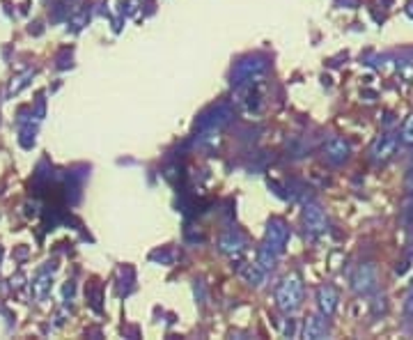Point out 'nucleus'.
Masks as SVG:
<instances>
[{
	"label": "nucleus",
	"mask_w": 413,
	"mask_h": 340,
	"mask_svg": "<svg viewBox=\"0 0 413 340\" xmlns=\"http://www.w3.org/2000/svg\"><path fill=\"white\" fill-rule=\"evenodd\" d=\"M301 292H303V285L296 276L285 278V283L278 287V306L283 311H294L298 302H301Z\"/></svg>",
	"instance_id": "f257e3e1"
},
{
	"label": "nucleus",
	"mask_w": 413,
	"mask_h": 340,
	"mask_svg": "<svg viewBox=\"0 0 413 340\" xmlns=\"http://www.w3.org/2000/svg\"><path fill=\"white\" fill-rule=\"evenodd\" d=\"M395 148H397L395 133H384V136H379L375 145H372V157H375L377 161H386L395 154Z\"/></svg>",
	"instance_id": "f03ea898"
},
{
	"label": "nucleus",
	"mask_w": 413,
	"mask_h": 340,
	"mask_svg": "<svg viewBox=\"0 0 413 340\" xmlns=\"http://www.w3.org/2000/svg\"><path fill=\"white\" fill-rule=\"evenodd\" d=\"M326 152H328V159L330 161L340 163V161H345L349 157V145H347L343 138H335V140H330L328 145H326Z\"/></svg>",
	"instance_id": "7ed1b4c3"
},
{
	"label": "nucleus",
	"mask_w": 413,
	"mask_h": 340,
	"mask_svg": "<svg viewBox=\"0 0 413 340\" xmlns=\"http://www.w3.org/2000/svg\"><path fill=\"white\" fill-rule=\"evenodd\" d=\"M354 283H356V290L367 292L370 287H375V269H372V267H363V269H358V276L354 278Z\"/></svg>",
	"instance_id": "20e7f679"
},
{
	"label": "nucleus",
	"mask_w": 413,
	"mask_h": 340,
	"mask_svg": "<svg viewBox=\"0 0 413 340\" xmlns=\"http://www.w3.org/2000/svg\"><path fill=\"white\" fill-rule=\"evenodd\" d=\"M326 334V322L322 317H310L305 324V338H322Z\"/></svg>",
	"instance_id": "39448f33"
},
{
	"label": "nucleus",
	"mask_w": 413,
	"mask_h": 340,
	"mask_svg": "<svg viewBox=\"0 0 413 340\" xmlns=\"http://www.w3.org/2000/svg\"><path fill=\"white\" fill-rule=\"evenodd\" d=\"M305 221H308V225L313 230H324V225H326V219H324V214L319 212L317 207H310L308 212H305Z\"/></svg>",
	"instance_id": "423d86ee"
},
{
	"label": "nucleus",
	"mask_w": 413,
	"mask_h": 340,
	"mask_svg": "<svg viewBox=\"0 0 413 340\" xmlns=\"http://www.w3.org/2000/svg\"><path fill=\"white\" fill-rule=\"evenodd\" d=\"M319 299H322V308H324V313L326 315H330V313H333L335 311V292L333 290H330V287H324V290L322 292H319Z\"/></svg>",
	"instance_id": "0eeeda50"
},
{
	"label": "nucleus",
	"mask_w": 413,
	"mask_h": 340,
	"mask_svg": "<svg viewBox=\"0 0 413 340\" xmlns=\"http://www.w3.org/2000/svg\"><path fill=\"white\" fill-rule=\"evenodd\" d=\"M402 140L413 145V115L404 122V127H402Z\"/></svg>",
	"instance_id": "6e6552de"
}]
</instances>
